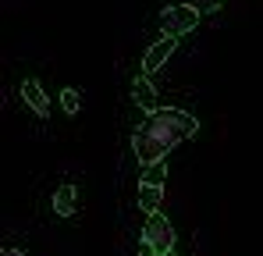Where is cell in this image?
<instances>
[{"mask_svg": "<svg viewBox=\"0 0 263 256\" xmlns=\"http://www.w3.org/2000/svg\"><path fill=\"white\" fill-rule=\"evenodd\" d=\"M132 100L146 111V114H153V111H160V103H157V89H153V82L146 79V75H139L135 82H132Z\"/></svg>", "mask_w": 263, "mask_h": 256, "instance_id": "obj_6", "label": "cell"}, {"mask_svg": "<svg viewBox=\"0 0 263 256\" xmlns=\"http://www.w3.org/2000/svg\"><path fill=\"white\" fill-rule=\"evenodd\" d=\"M164 178H167V168H164V160L149 164V168H146V174H142V181H146V185H164Z\"/></svg>", "mask_w": 263, "mask_h": 256, "instance_id": "obj_9", "label": "cell"}, {"mask_svg": "<svg viewBox=\"0 0 263 256\" xmlns=\"http://www.w3.org/2000/svg\"><path fill=\"white\" fill-rule=\"evenodd\" d=\"M185 4H192L199 14H210V11H217V7H220V0H185Z\"/></svg>", "mask_w": 263, "mask_h": 256, "instance_id": "obj_11", "label": "cell"}, {"mask_svg": "<svg viewBox=\"0 0 263 256\" xmlns=\"http://www.w3.org/2000/svg\"><path fill=\"white\" fill-rule=\"evenodd\" d=\"M196 132V118L192 114H185V111H153L142 128L132 135V150H135V157H139V164L142 168H149V164H157V160H164L171 150H175L178 142H185L189 135Z\"/></svg>", "mask_w": 263, "mask_h": 256, "instance_id": "obj_1", "label": "cell"}, {"mask_svg": "<svg viewBox=\"0 0 263 256\" xmlns=\"http://www.w3.org/2000/svg\"><path fill=\"white\" fill-rule=\"evenodd\" d=\"M61 107H64L68 114H79V107H82V93H79V89H64V93H61Z\"/></svg>", "mask_w": 263, "mask_h": 256, "instance_id": "obj_10", "label": "cell"}, {"mask_svg": "<svg viewBox=\"0 0 263 256\" xmlns=\"http://www.w3.org/2000/svg\"><path fill=\"white\" fill-rule=\"evenodd\" d=\"M160 199H164V185H139V207L146 213H157V207H160Z\"/></svg>", "mask_w": 263, "mask_h": 256, "instance_id": "obj_8", "label": "cell"}, {"mask_svg": "<svg viewBox=\"0 0 263 256\" xmlns=\"http://www.w3.org/2000/svg\"><path fill=\"white\" fill-rule=\"evenodd\" d=\"M139 256H157V253H153V246H149V242H142V246H139Z\"/></svg>", "mask_w": 263, "mask_h": 256, "instance_id": "obj_12", "label": "cell"}, {"mask_svg": "<svg viewBox=\"0 0 263 256\" xmlns=\"http://www.w3.org/2000/svg\"><path fill=\"white\" fill-rule=\"evenodd\" d=\"M199 25V11L192 7V4H175V7H164V14H160V29H164V36H185V32H192Z\"/></svg>", "mask_w": 263, "mask_h": 256, "instance_id": "obj_3", "label": "cell"}, {"mask_svg": "<svg viewBox=\"0 0 263 256\" xmlns=\"http://www.w3.org/2000/svg\"><path fill=\"white\" fill-rule=\"evenodd\" d=\"M0 256H25V253H22V249H4Z\"/></svg>", "mask_w": 263, "mask_h": 256, "instance_id": "obj_13", "label": "cell"}, {"mask_svg": "<svg viewBox=\"0 0 263 256\" xmlns=\"http://www.w3.org/2000/svg\"><path fill=\"white\" fill-rule=\"evenodd\" d=\"M22 100L29 103L32 114H40V118L50 114V96L43 93V85L36 82V79H25V82H22Z\"/></svg>", "mask_w": 263, "mask_h": 256, "instance_id": "obj_5", "label": "cell"}, {"mask_svg": "<svg viewBox=\"0 0 263 256\" xmlns=\"http://www.w3.org/2000/svg\"><path fill=\"white\" fill-rule=\"evenodd\" d=\"M178 40L175 36H160V43H153L149 50H146V57H142V75H149V71H160L164 64H167V57L175 53Z\"/></svg>", "mask_w": 263, "mask_h": 256, "instance_id": "obj_4", "label": "cell"}, {"mask_svg": "<svg viewBox=\"0 0 263 256\" xmlns=\"http://www.w3.org/2000/svg\"><path fill=\"white\" fill-rule=\"evenodd\" d=\"M75 203H79V189L75 185H57V192H53V210H57V217H71L75 213Z\"/></svg>", "mask_w": 263, "mask_h": 256, "instance_id": "obj_7", "label": "cell"}, {"mask_svg": "<svg viewBox=\"0 0 263 256\" xmlns=\"http://www.w3.org/2000/svg\"><path fill=\"white\" fill-rule=\"evenodd\" d=\"M142 242H149L157 256H171L175 253V228H171V221L164 213H149V221L142 228Z\"/></svg>", "mask_w": 263, "mask_h": 256, "instance_id": "obj_2", "label": "cell"}]
</instances>
